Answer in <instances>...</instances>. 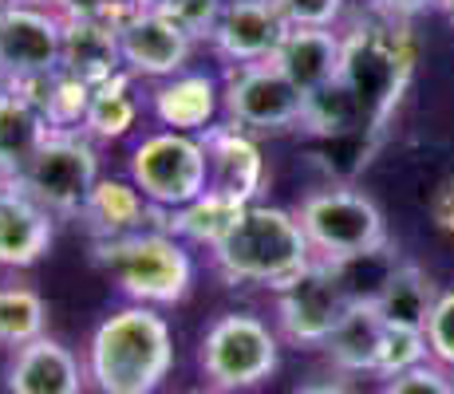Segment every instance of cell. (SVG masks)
<instances>
[{
    "mask_svg": "<svg viewBox=\"0 0 454 394\" xmlns=\"http://www.w3.org/2000/svg\"><path fill=\"white\" fill-rule=\"evenodd\" d=\"M419 43L411 20H399L387 12L360 16L348 32H340V75L336 83L352 95L364 130L383 138L391 115L399 111L407 87L415 79Z\"/></svg>",
    "mask_w": 454,
    "mask_h": 394,
    "instance_id": "cell-1",
    "label": "cell"
},
{
    "mask_svg": "<svg viewBox=\"0 0 454 394\" xmlns=\"http://www.w3.org/2000/svg\"><path fill=\"white\" fill-rule=\"evenodd\" d=\"M174 367V336L151 304L111 312L95 328L87 379L99 394H154Z\"/></svg>",
    "mask_w": 454,
    "mask_h": 394,
    "instance_id": "cell-2",
    "label": "cell"
},
{
    "mask_svg": "<svg viewBox=\"0 0 454 394\" xmlns=\"http://www.w3.org/2000/svg\"><path fill=\"white\" fill-rule=\"evenodd\" d=\"M217 273L230 284H265L281 288L317 260L301 217L277 205H249L246 217L230 229L222 244H214Z\"/></svg>",
    "mask_w": 454,
    "mask_h": 394,
    "instance_id": "cell-3",
    "label": "cell"
},
{
    "mask_svg": "<svg viewBox=\"0 0 454 394\" xmlns=\"http://www.w3.org/2000/svg\"><path fill=\"white\" fill-rule=\"evenodd\" d=\"M95 265L135 304H178L194 284V260L166 229L95 241Z\"/></svg>",
    "mask_w": 454,
    "mask_h": 394,
    "instance_id": "cell-4",
    "label": "cell"
},
{
    "mask_svg": "<svg viewBox=\"0 0 454 394\" xmlns=\"http://www.w3.org/2000/svg\"><path fill=\"white\" fill-rule=\"evenodd\" d=\"M202 371L214 390H249L265 382L281 363V347L269 323L257 315L230 312L217 315L202 336Z\"/></svg>",
    "mask_w": 454,
    "mask_h": 394,
    "instance_id": "cell-5",
    "label": "cell"
},
{
    "mask_svg": "<svg viewBox=\"0 0 454 394\" xmlns=\"http://www.w3.org/2000/svg\"><path fill=\"white\" fill-rule=\"evenodd\" d=\"M99 151L83 130H51L24 170L20 186L48 209L51 217H80L83 201L99 182Z\"/></svg>",
    "mask_w": 454,
    "mask_h": 394,
    "instance_id": "cell-6",
    "label": "cell"
},
{
    "mask_svg": "<svg viewBox=\"0 0 454 394\" xmlns=\"http://www.w3.org/2000/svg\"><path fill=\"white\" fill-rule=\"evenodd\" d=\"M296 217H301V229L320 260L348 257V252H360L387 241L383 209L352 186L317 189V194L301 201Z\"/></svg>",
    "mask_w": 454,
    "mask_h": 394,
    "instance_id": "cell-7",
    "label": "cell"
},
{
    "mask_svg": "<svg viewBox=\"0 0 454 394\" xmlns=\"http://www.w3.org/2000/svg\"><path fill=\"white\" fill-rule=\"evenodd\" d=\"M130 182L159 209H178L206 189V151L202 138L186 130L146 135L130 154Z\"/></svg>",
    "mask_w": 454,
    "mask_h": 394,
    "instance_id": "cell-8",
    "label": "cell"
},
{
    "mask_svg": "<svg viewBox=\"0 0 454 394\" xmlns=\"http://www.w3.org/2000/svg\"><path fill=\"white\" fill-rule=\"evenodd\" d=\"M222 107L233 127L261 135V130H289L301 127L304 95L293 87V79L273 64H230L222 83Z\"/></svg>",
    "mask_w": 454,
    "mask_h": 394,
    "instance_id": "cell-9",
    "label": "cell"
},
{
    "mask_svg": "<svg viewBox=\"0 0 454 394\" xmlns=\"http://www.w3.org/2000/svg\"><path fill=\"white\" fill-rule=\"evenodd\" d=\"M0 64L12 79L56 75L64 67V16L36 0L0 8Z\"/></svg>",
    "mask_w": 454,
    "mask_h": 394,
    "instance_id": "cell-10",
    "label": "cell"
},
{
    "mask_svg": "<svg viewBox=\"0 0 454 394\" xmlns=\"http://www.w3.org/2000/svg\"><path fill=\"white\" fill-rule=\"evenodd\" d=\"M348 312V300L340 296L336 280H332L325 260H312L296 273L289 284L277 288V323H281L285 339L301 347H325L340 315Z\"/></svg>",
    "mask_w": 454,
    "mask_h": 394,
    "instance_id": "cell-11",
    "label": "cell"
},
{
    "mask_svg": "<svg viewBox=\"0 0 454 394\" xmlns=\"http://www.w3.org/2000/svg\"><path fill=\"white\" fill-rule=\"evenodd\" d=\"M119 51H123V67L130 75L170 79L186 67L190 51H194V40L174 24L170 12L135 8V12L119 24Z\"/></svg>",
    "mask_w": 454,
    "mask_h": 394,
    "instance_id": "cell-12",
    "label": "cell"
},
{
    "mask_svg": "<svg viewBox=\"0 0 454 394\" xmlns=\"http://www.w3.org/2000/svg\"><path fill=\"white\" fill-rule=\"evenodd\" d=\"M209 189H222L241 201H253L265 189V154H261L257 138L249 130L233 127V122H214L202 135Z\"/></svg>",
    "mask_w": 454,
    "mask_h": 394,
    "instance_id": "cell-13",
    "label": "cell"
},
{
    "mask_svg": "<svg viewBox=\"0 0 454 394\" xmlns=\"http://www.w3.org/2000/svg\"><path fill=\"white\" fill-rule=\"evenodd\" d=\"M285 32H289V24L281 20V12L269 0H230L222 8V20H217L209 43L230 64H261V59H273Z\"/></svg>",
    "mask_w": 454,
    "mask_h": 394,
    "instance_id": "cell-14",
    "label": "cell"
},
{
    "mask_svg": "<svg viewBox=\"0 0 454 394\" xmlns=\"http://www.w3.org/2000/svg\"><path fill=\"white\" fill-rule=\"evenodd\" d=\"M51 213L20 182L0 178V268H32L51 249Z\"/></svg>",
    "mask_w": 454,
    "mask_h": 394,
    "instance_id": "cell-15",
    "label": "cell"
},
{
    "mask_svg": "<svg viewBox=\"0 0 454 394\" xmlns=\"http://www.w3.org/2000/svg\"><path fill=\"white\" fill-rule=\"evenodd\" d=\"M8 394H80L83 390V367L59 339H32L16 347L12 363L4 375Z\"/></svg>",
    "mask_w": 454,
    "mask_h": 394,
    "instance_id": "cell-16",
    "label": "cell"
},
{
    "mask_svg": "<svg viewBox=\"0 0 454 394\" xmlns=\"http://www.w3.org/2000/svg\"><path fill=\"white\" fill-rule=\"evenodd\" d=\"M217 107H222V83L206 72H178L151 91V111L166 130L202 135L206 127H214Z\"/></svg>",
    "mask_w": 454,
    "mask_h": 394,
    "instance_id": "cell-17",
    "label": "cell"
},
{
    "mask_svg": "<svg viewBox=\"0 0 454 394\" xmlns=\"http://www.w3.org/2000/svg\"><path fill=\"white\" fill-rule=\"evenodd\" d=\"M166 209L151 205L146 194L135 186V182H123V178H99L95 189L87 194L83 201V213L80 221L91 229L95 241L103 236H127V233H143L146 217H162Z\"/></svg>",
    "mask_w": 454,
    "mask_h": 394,
    "instance_id": "cell-18",
    "label": "cell"
},
{
    "mask_svg": "<svg viewBox=\"0 0 454 394\" xmlns=\"http://www.w3.org/2000/svg\"><path fill=\"white\" fill-rule=\"evenodd\" d=\"M273 64L293 79L301 95L336 83L340 75V32L332 28H289L281 48L273 51Z\"/></svg>",
    "mask_w": 454,
    "mask_h": 394,
    "instance_id": "cell-19",
    "label": "cell"
},
{
    "mask_svg": "<svg viewBox=\"0 0 454 394\" xmlns=\"http://www.w3.org/2000/svg\"><path fill=\"white\" fill-rule=\"evenodd\" d=\"M51 130L56 127H51L36 103L24 99L20 91H8L0 99V178L20 182Z\"/></svg>",
    "mask_w": 454,
    "mask_h": 394,
    "instance_id": "cell-20",
    "label": "cell"
},
{
    "mask_svg": "<svg viewBox=\"0 0 454 394\" xmlns=\"http://www.w3.org/2000/svg\"><path fill=\"white\" fill-rule=\"evenodd\" d=\"M59 72L91 87L127 72L123 51H119V28L107 20H64V67Z\"/></svg>",
    "mask_w": 454,
    "mask_h": 394,
    "instance_id": "cell-21",
    "label": "cell"
},
{
    "mask_svg": "<svg viewBox=\"0 0 454 394\" xmlns=\"http://www.w3.org/2000/svg\"><path fill=\"white\" fill-rule=\"evenodd\" d=\"M253 201H241L233 194H222V189H202L194 201L178 209H166V233H178L186 241H198V244H222L230 236L233 225L246 217V209Z\"/></svg>",
    "mask_w": 454,
    "mask_h": 394,
    "instance_id": "cell-22",
    "label": "cell"
},
{
    "mask_svg": "<svg viewBox=\"0 0 454 394\" xmlns=\"http://www.w3.org/2000/svg\"><path fill=\"white\" fill-rule=\"evenodd\" d=\"M325 265L348 304H380L383 288H387V280L395 276V268L403 260H399L395 244L383 241V244H372V249L348 252V257H332Z\"/></svg>",
    "mask_w": 454,
    "mask_h": 394,
    "instance_id": "cell-23",
    "label": "cell"
},
{
    "mask_svg": "<svg viewBox=\"0 0 454 394\" xmlns=\"http://www.w3.org/2000/svg\"><path fill=\"white\" fill-rule=\"evenodd\" d=\"M383 331H387V323L375 304H348V312L340 315V323L325 339V352L340 371H375Z\"/></svg>",
    "mask_w": 454,
    "mask_h": 394,
    "instance_id": "cell-24",
    "label": "cell"
},
{
    "mask_svg": "<svg viewBox=\"0 0 454 394\" xmlns=\"http://www.w3.org/2000/svg\"><path fill=\"white\" fill-rule=\"evenodd\" d=\"M434 304H439V292H434L431 276L419 265H399L395 276L387 280L380 296V315L387 328H411V331H427V320H431Z\"/></svg>",
    "mask_w": 454,
    "mask_h": 394,
    "instance_id": "cell-25",
    "label": "cell"
},
{
    "mask_svg": "<svg viewBox=\"0 0 454 394\" xmlns=\"http://www.w3.org/2000/svg\"><path fill=\"white\" fill-rule=\"evenodd\" d=\"M138 122V99L130 87V72H119L103 83H95L91 107L83 119V135L91 138H123Z\"/></svg>",
    "mask_w": 454,
    "mask_h": 394,
    "instance_id": "cell-26",
    "label": "cell"
},
{
    "mask_svg": "<svg viewBox=\"0 0 454 394\" xmlns=\"http://www.w3.org/2000/svg\"><path fill=\"white\" fill-rule=\"evenodd\" d=\"M48 328V304L28 284H0V344L24 347Z\"/></svg>",
    "mask_w": 454,
    "mask_h": 394,
    "instance_id": "cell-27",
    "label": "cell"
},
{
    "mask_svg": "<svg viewBox=\"0 0 454 394\" xmlns=\"http://www.w3.org/2000/svg\"><path fill=\"white\" fill-rule=\"evenodd\" d=\"M91 83L83 79L67 75V72H56L48 83V99H43V115L56 130H83V119H87V107H91Z\"/></svg>",
    "mask_w": 454,
    "mask_h": 394,
    "instance_id": "cell-28",
    "label": "cell"
},
{
    "mask_svg": "<svg viewBox=\"0 0 454 394\" xmlns=\"http://www.w3.org/2000/svg\"><path fill=\"white\" fill-rule=\"evenodd\" d=\"M431 347H427V331H411V328H387L383 331L380 355H375V371L383 379H395V375L411 371V367H423Z\"/></svg>",
    "mask_w": 454,
    "mask_h": 394,
    "instance_id": "cell-29",
    "label": "cell"
},
{
    "mask_svg": "<svg viewBox=\"0 0 454 394\" xmlns=\"http://www.w3.org/2000/svg\"><path fill=\"white\" fill-rule=\"evenodd\" d=\"M289 28H336L344 0H269Z\"/></svg>",
    "mask_w": 454,
    "mask_h": 394,
    "instance_id": "cell-30",
    "label": "cell"
},
{
    "mask_svg": "<svg viewBox=\"0 0 454 394\" xmlns=\"http://www.w3.org/2000/svg\"><path fill=\"white\" fill-rule=\"evenodd\" d=\"M36 4L51 8V12L64 16V20H107V24H115V28L135 12L130 0H36Z\"/></svg>",
    "mask_w": 454,
    "mask_h": 394,
    "instance_id": "cell-31",
    "label": "cell"
},
{
    "mask_svg": "<svg viewBox=\"0 0 454 394\" xmlns=\"http://www.w3.org/2000/svg\"><path fill=\"white\" fill-rule=\"evenodd\" d=\"M225 4H230V0H174V4L162 8V12H170L174 24H178L190 40H202V36L209 40L217 28V20H222Z\"/></svg>",
    "mask_w": 454,
    "mask_h": 394,
    "instance_id": "cell-32",
    "label": "cell"
},
{
    "mask_svg": "<svg viewBox=\"0 0 454 394\" xmlns=\"http://www.w3.org/2000/svg\"><path fill=\"white\" fill-rule=\"evenodd\" d=\"M427 347L442 367L454 371V288L439 292V304H434L431 320H427Z\"/></svg>",
    "mask_w": 454,
    "mask_h": 394,
    "instance_id": "cell-33",
    "label": "cell"
},
{
    "mask_svg": "<svg viewBox=\"0 0 454 394\" xmlns=\"http://www.w3.org/2000/svg\"><path fill=\"white\" fill-rule=\"evenodd\" d=\"M380 394H454V382L447 371L423 363V367H411V371L395 375V379H387Z\"/></svg>",
    "mask_w": 454,
    "mask_h": 394,
    "instance_id": "cell-34",
    "label": "cell"
},
{
    "mask_svg": "<svg viewBox=\"0 0 454 394\" xmlns=\"http://www.w3.org/2000/svg\"><path fill=\"white\" fill-rule=\"evenodd\" d=\"M427 213H431L434 229H442V233L454 236V182H442V186L434 189V197H431V205H427Z\"/></svg>",
    "mask_w": 454,
    "mask_h": 394,
    "instance_id": "cell-35",
    "label": "cell"
},
{
    "mask_svg": "<svg viewBox=\"0 0 454 394\" xmlns=\"http://www.w3.org/2000/svg\"><path fill=\"white\" fill-rule=\"evenodd\" d=\"M427 4H434V0H372L375 12L399 16V20H411V16H415V12H423Z\"/></svg>",
    "mask_w": 454,
    "mask_h": 394,
    "instance_id": "cell-36",
    "label": "cell"
},
{
    "mask_svg": "<svg viewBox=\"0 0 454 394\" xmlns=\"http://www.w3.org/2000/svg\"><path fill=\"white\" fill-rule=\"evenodd\" d=\"M293 394H356V387H348V382H340V379H317V382L296 387Z\"/></svg>",
    "mask_w": 454,
    "mask_h": 394,
    "instance_id": "cell-37",
    "label": "cell"
},
{
    "mask_svg": "<svg viewBox=\"0 0 454 394\" xmlns=\"http://www.w3.org/2000/svg\"><path fill=\"white\" fill-rule=\"evenodd\" d=\"M135 8H154V12H162V8H170L174 0H130Z\"/></svg>",
    "mask_w": 454,
    "mask_h": 394,
    "instance_id": "cell-38",
    "label": "cell"
},
{
    "mask_svg": "<svg viewBox=\"0 0 454 394\" xmlns=\"http://www.w3.org/2000/svg\"><path fill=\"white\" fill-rule=\"evenodd\" d=\"M12 91V75L4 72V64H0V99H4V95Z\"/></svg>",
    "mask_w": 454,
    "mask_h": 394,
    "instance_id": "cell-39",
    "label": "cell"
},
{
    "mask_svg": "<svg viewBox=\"0 0 454 394\" xmlns=\"http://www.w3.org/2000/svg\"><path fill=\"white\" fill-rule=\"evenodd\" d=\"M434 8H439L442 16H447V20L454 24V0H434Z\"/></svg>",
    "mask_w": 454,
    "mask_h": 394,
    "instance_id": "cell-40",
    "label": "cell"
},
{
    "mask_svg": "<svg viewBox=\"0 0 454 394\" xmlns=\"http://www.w3.org/2000/svg\"><path fill=\"white\" fill-rule=\"evenodd\" d=\"M8 4H20V0H0V8H8Z\"/></svg>",
    "mask_w": 454,
    "mask_h": 394,
    "instance_id": "cell-41",
    "label": "cell"
},
{
    "mask_svg": "<svg viewBox=\"0 0 454 394\" xmlns=\"http://www.w3.org/2000/svg\"><path fill=\"white\" fill-rule=\"evenodd\" d=\"M186 394H214V390H186Z\"/></svg>",
    "mask_w": 454,
    "mask_h": 394,
    "instance_id": "cell-42",
    "label": "cell"
},
{
    "mask_svg": "<svg viewBox=\"0 0 454 394\" xmlns=\"http://www.w3.org/2000/svg\"><path fill=\"white\" fill-rule=\"evenodd\" d=\"M450 382H454V379H450Z\"/></svg>",
    "mask_w": 454,
    "mask_h": 394,
    "instance_id": "cell-43",
    "label": "cell"
}]
</instances>
